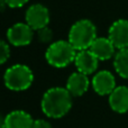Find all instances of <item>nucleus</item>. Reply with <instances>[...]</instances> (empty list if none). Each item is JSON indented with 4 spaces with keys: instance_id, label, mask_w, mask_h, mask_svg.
<instances>
[{
    "instance_id": "1",
    "label": "nucleus",
    "mask_w": 128,
    "mask_h": 128,
    "mask_svg": "<svg viewBox=\"0 0 128 128\" xmlns=\"http://www.w3.org/2000/svg\"><path fill=\"white\" fill-rule=\"evenodd\" d=\"M72 94L66 88L54 86L43 94L40 108L44 115L52 119L62 118L72 108Z\"/></svg>"
},
{
    "instance_id": "13",
    "label": "nucleus",
    "mask_w": 128,
    "mask_h": 128,
    "mask_svg": "<svg viewBox=\"0 0 128 128\" xmlns=\"http://www.w3.org/2000/svg\"><path fill=\"white\" fill-rule=\"evenodd\" d=\"M109 106L117 114L128 112V86H116L109 94Z\"/></svg>"
},
{
    "instance_id": "16",
    "label": "nucleus",
    "mask_w": 128,
    "mask_h": 128,
    "mask_svg": "<svg viewBox=\"0 0 128 128\" xmlns=\"http://www.w3.org/2000/svg\"><path fill=\"white\" fill-rule=\"evenodd\" d=\"M9 58H10V47L8 43L2 40L0 43V63L4 64Z\"/></svg>"
},
{
    "instance_id": "9",
    "label": "nucleus",
    "mask_w": 128,
    "mask_h": 128,
    "mask_svg": "<svg viewBox=\"0 0 128 128\" xmlns=\"http://www.w3.org/2000/svg\"><path fill=\"white\" fill-rule=\"evenodd\" d=\"M33 117L25 110H12L2 120V128H33Z\"/></svg>"
},
{
    "instance_id": "3",
    "label": "nucleus",
    "mask_w": 128,
    "mask_h": 128,
    "mask_svg": "<svg viewBox=\"0 0 128 128\" xmlns=\"http://www.w3.org/2000/svg\"><path fill=\"white\" fill-rule=\"evenodd\" d=\"M78 51L71 45L68 40H56L48 45L45 52L47 63L53 68H62L74 62Z\"/></svg>"
},
{
    "instance_id": "14",
    "label": "nucleus",
    "mask_w": 128,
    "mask_h": 128,
    "mask_svg": "<svg viewBox=\"0 0 128 128\" xmlns=\"http://www.w3.org/2000/svg\"><path fill=\"white\" fill-rule=\"evenodd\" d=\"M114 68L120 78L128 80V47L118 50V52L115 54Z\"/></svg>"
},
{
    "instance_id": "17",
    "label": "nucleus",
    "mask_w": 128,
    "mask_h": 128,
    "mask_svg": "<svg viewBox=\"0 0 128 128\" xmlns=\"http://www.w3.org/2000/svg\"><path fill=\"white\" fill-rule=\"evenodd\" d=\"M28 1L29 0H0L2 10L4 9V6H8L9 8H20L25 6Z\"/></svg>"
},
{
    "instance_id": "11",
    "label": "nucleus",
    "mask_w": 128,
    "mask_h": 128,
    "mask_svg": "<svg viewBox=\"0 0 128 128\" xmlns=\"http://www.w3.org/2000/svg\"><path fill=\"white\" fill-rule=\"evenodd\" d=\"M89 86H90V80L88 75L78 71L68 76L65 88L72 94V97H81L88 91Z\"/></svg>"
},
{
    "instance_id": "12",
    "label": "nucleus",
    "mask_w": 128,
    "mask_h": 128,
    "mask_svg": "<svg viewBox=\"0 0 128 128\" xmlns=\"http://www.w3.org/2000/svg\"><path fill=\"white\" fill-rule=\"evenodd\" d=\"M89 51L99 61H108L112 56H115L116 47L108 37H97Z\"/></svg>"
},
{
    "instance_id": "6",
    "label": "nucleus",
    "mask_w": 128,
    "mask_h": 128,
    "mask_svg": "<svg viewBox=\"0 0 128 128\" xmlns=\"http://www.w3.org/2000/svg\"><path fill=\"white\" fill-rule=\"evenodd\" d=\"M25 20L26 24L29 25L34 30L47 27L50 22V11L44 4H32L25 14Z\"/></svg>"
},
{
    "instance_id": "4",
    "label": "nucleus",
    "mask_w": 128,
    "mask_h": 128,
    "mask_svg": "<svg viewBox=\"0 0 128 128\" xmlns=\"http://www.w3.org/2000/svg\"><path fill=\"white\" fill-rule=\"evenodd\" d=\"M34 74L25 64H15L6 70L4 74V86L11 91H25L33 84Z\"/></svg>"
},
{
    "instance_id": "18",
    "label": "nucleus",
    "mask_w": 128,
    "mask_h": 128,
    "mask_svg": "<svg viewBox=\"0 0 128 128\" xmlns=\"http://www.w3.org/2000/svg\"><path fill=\"white\" fill-rule=\"evenodd\" d=\"M33 128H52V125H51V122H47V120L40 118V119L34 120Z\"/></svg>"
},
{
    "instance_id": "8",
    "label": "nucleus",
    "mask_w": 128,
    "mask_h": 128,
    "mask_svg": "<svg viewBox=\"0 0 128 128\" xmlns=\"http://www.w3.org/2000/svg\"><path fill=\"white\" fill-rule=\"evenodd\" d=\"M91 84L97 94L109 96L116 89V79L111 72L102 70L93 75Z\"/></svg>"
},
{
    "instance_id": "10",
    "label": "nucleus",
    "mask_w": 128,
    "mask_h": 128,
    "mask_svg": "<svg viewBox=\"0 0 128 128\" xmlns=\"http://www.w3.org/2000/svg\"><path fill=\"white\" fill-rule=\"evenodd\" d=\"M74 64L79 72L86 75H90L93 74L98 70L99 60L89 50H84V51H79L76 53Z\"/></svg>"
},
{
    "instance_id": "7",
    "label": "nucleus",
    "mask_w": 128,
    "mask_h": 128,
    "mask_svg": "<svg viewBox=\"0 0 128 128\" xmlns=\"http://www.w3.org/2000/svg\"><path fill=\"white\" fill-rule=\"evenodd\" d=\"M108 38L116 50L128 47V20L118 19L111 24L108 30Z\"/></svg>"
},
{
    "instance_id": "5",
    "label": "nucleus",
    "mask_w": 128,
    "mask_h": 128,
    "mask_svg": "<svg viewBox=\"0 0 128 128\" xmlns=\"http://www.w3.org/2000/svg\"><path fill=\"white\" fill-rule=\"evenodd\" d=\"M34 37V29L26 22H17L7 30V40L14 46H27Z\"/></svg>"
},
{
    "instance_id": "15",
    "label": "nucleus",
    "mask_w": 128,
    "mask_h": 128,
    "mask_svg": "<svg viewBox=\"0 0 128 128\" xmlns=\"http://www.w3.org/2000/svg\"><path fill=\"white\" fill-rule=\"evenodd\" d=\"M37 37L42 44H52V40H53V32L48 27H44V28L37 30Z\"/></svg>"
},
{
    "instance_id": "2",
    "label": "nucleus",
    "mask_w": 128,
    "mask_h": 128,
    "mask_svg": "<svg viewBox=\"0 0 128 128\" xmlns=\"http://www.w3.org/2000/svg\"><path fill=\"white\" fill-rule=\"evenodd\" d=\"M97 38V28L89 19H80L71 26L68 40L79 51L89 50Z\"/></svg>"
}]
</instances>
